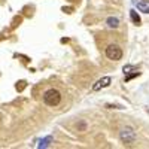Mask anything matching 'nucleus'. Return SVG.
<instances>
[{"label": "nucleus", "mask_w": 149, "mask_h": 149, "mask_svg": "<svg viewBox=\"0 0 149 149\" xmlns=\"http://www.w3.org/2000/svg\"><path fill=\"white\" fill-rule=\"evenodd\" d=\"M43 102H45V104L52 106V107H54V106H58L60 102H61V94H60V91H58V90H54V88L45 91V94H43Z\"/></svg>", "instance_id": "f257e3e1"}, {"label": "nucleus", "mask_w": 149, "mask_h": 149, "mask_svg": "<svg viewBox=\"0 0 149 149\" xmlns=\"http://www.w3.org/2000/svg\"><path fill=\"white\" fill-rule=\"evenodd\" d=\"M106 57L112 61H118L122 58V49L118 45H109L106 48Z\"/></svg>", "instance_id": "f03ea898"}, {"label": "nucleus", "mask_w": 149, "mask_h": 149, "mask_svg": "<svg viewBox=\"0 0 149 149\" xmlns=\"http://www.w3.org/2000/svg\"><path fill=\"white\" fill-rule=\"evenodd\" d=\"M134 137H136V134H134V131H133L131 128H124V130L121 131V140H122V142L130 143V142L134 140Z\"/></svg>", "instance_id": "7ed1b4c3"}, {"label": "nucleus", "mask_w": 149, "mask_h": 149, "mask_svg": "<svg viewBox=\"0 0 149 149\" xmlns=\"http://www.w3.org/2000/svg\"><path fill=\"white\" fill-rule=\"evenodd\" d=\"M110 82H112V79H110L109 76H104V78H102L100 81L95 82V85L93 86V90H94V91H98L100 88H106V86H109Z\"/></svg>", "instance_id": "20e7f679"}, {"label": "nucleus", "mask_w": 149, "mask_h": 149, "mask_svg": "<svg viewBox=\"0 0 149 149\" xmlns=\"http://www.w3.org/2000/svg\"><path fill=\"white\" fill-rule=\"evenodd\" d=\"M133 3L137 6L139 10L142 12H146V14H149V3L145 2V0H133Z\"/></svg>", "instance_id": "39448f33"}, {"label": "nucleus", "mask_w": 149, "mask_h": 149, "mask_svg": "<svg viewBox=\"0 0 149 149\" xmlns=\"http://www.w3.org/2000/svg\"><path fill=\"white\" fill-rule=\"evenodd\" d=\"M107 26H109L110 29H116V27L119 26V19H118L116 17H109V18H107Z\"/></svg>", "instance_id": "423d86ee"}, {"label": "nucleus", "mask_w": 149, "mask_h": 149, "mask_svg": "<svg viewBox=\"0 0 149 149\" xmlns=\"http://www.w3.org/2000/svg\"><path fill=\"white\" fill-rule=\"evenodd\" d=\"M130 18H131V21L134 22V24H140V17H139V14L136 10H130Z\"/></svg>", "instance_id": "0eeeda50"}]
</instances>
